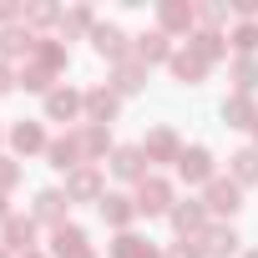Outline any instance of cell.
<instances>
[{"instance_id":"cell-21","label":"cell","mask_w":258,"mask_h":258,"mask_svg":"<svg viewBox=\"0 0 258 258\" xmlns=\"http://www.w3.org/2000/svg\"><path fill=\"white\" fill-rule=\"evenodd\" d=\"M187 51H192V56H198L208 71H213V66L228 56V36H223V31H203V26H198V31L187 36Z\"/></svg>"},{"instance_id":"cell-33","label":"cell","mask_w":258,"mask_h":258,"mask_svg":"<svg viewBox=\"0 0 258 258\" xmlns=\"http://www.w3.org/2000/svg\"><path fill=\"white\" fill-rule=\"evenodd\" d=\"M21 177H26V167H21L16 157H6V152H0V198H11V192L21 187Z\"/></svg>"},{"instance_id":"cell-9","label":"cell","mask_w":258,"mask_h":258,"mask_svg":"<svg viewBox=\"0 0 258 258\" xmlns=\"http://www.w3.org/2000/svg\"><path fill=\"white\" fill-rule=\"evenodd\" d=\"M137 147H142V157H147V162H177V157H182V137L172 132L167 121H157Z\"/></svg>"},{"instance_id":"cell-12","label":"cell","mask_w":258,"mask_h":258,"mask_svg":"<svg viewBox=\"0 0 258 258\" xmlns=\"http://www.w3.org/2000/svg\"><path fill=\"white\" fill-rule=\"evenodd\" d=\"M66 198H71V203H101V198H106L101 167H76V172H66Z\"/></svg>"},{"instance_id":"cell-15","label":"cell","mask_w":258,"mask_h":258,"mask_svg":"<svg viewBox=\"0 0 258 258\" xmlns=\"http://www.w3.org/2000/svg\"><path fill=\"white\" fill-rule=\"evenodd\" d=\"M76 132V147H81V162L86 167H96V157H111L116 147H111V126H91V121H81V126H71Z\"/></svg>"},{"instance_id":"cell-31","label":"cell","mask_w":258,"mask_h":258,"mask_svg":"<svg viewBox=\"0 0 258 258\" xmlns=\"http://www.w3.org/2000/svg\"><path fill=\"white\" fill-rule=\"evenodd\" d=\"M51 81H56V76H51L46 66H36V61H21V66H16V86H21V91H46V96H51V91H56Z\"/></svg>"},{"instance_id":"cell-35","label":"cell","mask_w":258,"mask_h":258,"mask_svg":"<svg viewBox=\"0 0 258 258\" xmlns=\"http://www.w3.org/2000/svg\"><path fill=\"white\" fill-rule=\"evenodd\" d=\"M26 21V6H16V0H0V26H21Z\"/></svg>"},{"instance_id":"cell-6","label":"cell","mask_w":258,"mask_h":258,"mask_svg":"<svg viewBox=\"0 0 258 258\" xmlns=\"http://www.w3.org/2000/svg\"><path fill=\"white\" fill-rule=\"evenodd\" d=\"M157 31L162 36H192L198 31V6L192 0H162L157 6Z\"/></svg>"},{"instance_id":"cell-43","label":"cell","mask_w":258,"mask_h":258,"mask_svg":"<svg viewBox=\"0 0 258 258\" xmlns=\"http://www.w3.org/2000/svg\"><path fill=\"white\" fill-rule=\"evenodd\" d=\"M0 258H16V253H6V248H0Z\"/></svg>"},{"instance_id":"cell-25","label":"cell","mask_w":258,"mask_h":258,"mask_svg":"<svg viewBox=\"0 0 258 258\" xmlns=\"http://www.w3.org/2000/svg\"><path fill=\"white\" fill-rule=\"evenodd\" d=\"M46 162H51L56 172H76V167H86V162H81V147H76V132H66V137H51V147H46Z\"/></svg>"},{"instance_id":"cell-28","label":"cell","mask_w":258,"mask_h":258,"mask_svg":"<svg viewBox=\"0 0 258 258\" xmlns=\"http://www.w3.org/2000/svg\"><path fill=\"white\" fill-rule=\"evenodd\" d=\"M111 258H162V248H157L152 238H142V233H116Z\"/></svg>"},{"instance_id":"cell-19","label":"cell","mask_w":258,"mask_h":258,"mask_svg":"<svg viewBox=\"0 0 258 258\" xmlns=\"http://www.w3.org/2000/svg\"><path fill=\"white\" fill-rule=\"evenodd\" d=\"M96 213H101V223L116 228V233H132V223H137V203L126 198V192H106V198L96 203Z\"/></svg>"},{"instance_id":"cell-11","label":"cell","mask_w":258,"mask_h":258,"mask_svg":"<svg viewBox=\"0 0 258 258\" xmlns=\"http://www.w3.org/2000/svg\"><path fill=\"white\" fill-rule=\"evenodd\" d=\"M132 56L152 71V66H167L172 61V36H162L157 26L152 31H142V36H132Z\"/></svg>"},{"instance_id":"cell-37","label":"cell","mask_w":258,"mask_h":258,"mask_svg":"<svg viewBox=\"0 0 258 258\" xmlns=\"http://www.w3.org/2000/svg\"><path fill=\"white\" fill-rule=\"evenodd\" d=\"M162 258H203V248H198V243H172Z\"/></svg>"},{"instance_id":"cell-27","label":"cell","mask_w":258,"mask_h":258,"mask_svg":"<svg viewBox=\"0 0 258 258\" xmlns=\"http://www.w3.org/2000/svg\"><path fill=\"white\" fill-rule=\"evenodd\" d=\"M228 177L238 187H258V147H238L228 157Z\"/></svg>"},{"instance_id":"cell-39","label":"cell","mask_w":258,"mask_h":258,"mask_svg":"<svg viewBox=\"0 0 258 258\" xmlns=\"http://www.w3.org/2000/svg\"><path fill=\"white\" fill-rule=\"evenodd\" d=\"M6 218H11V203H6V198H0V223H6Z\"/></svg>"},{"instance_id":"cell-3","label":"cell","mask_w":258,"mask_h":258,"mask_svg":"<svg viewBox=\"0 0 258 258\" xmlns=\"http://www.w3.org/2000/svg\"><path fill=\"white\" fill-rule=\"evenodd\" d=\"M91 51H96L101 61L121 66V61H132V36H126L116 21H96V31H91Z\"/></svg>"},{"instance_id":"cell-18","label":"cell","mask_w":258,"mask_h":258,"mask_svg":"<svg viewBox=\"0 0 258 258\" xmlns=\"http://www.w3.org/2000/svg\"><path fill=\"white\" fill-rule=\"evenodd\" d=\"M106 167H111V177H121V182H132V187H137V182H142V177L152 172V162L142 157V147H116V152L106 157Z\"/></svg>"},{"instance_id":"cell-32","label":"cell","mask_w":258,"mask_h":258,"mask_svg":"<svg viewBox=\"0 0 258 258\" xmlns=\"http://www.w3.org/2000/svg\"><path fill=\"white\" fill-rule=\"evenodd\" d=\"M228 41H233V51H238V56H253V51H258V21H238Z\"/></svg>"},{"instance_id":"cell-40","label":"cell","mask_w":258,"mask_h":258,"mask_svg":"<svg viewBox=\"0 0 258 258\" xmlns=\"http://www.w3.org/2000/svg\"><path fill=\"white\" fill-rule=\"evenodd\" d=\"M21 258H46V253H41V248H36V253H21Z\"/></svg>"},{"instance_id":"cell-22","label":"cell","mask_w":258,"mask_h":258,"mask_svg":"<svg viewBox=\"0 0 258 258\" xmlns=\"http://www.w3.org/2000/svg\"><path fill=\"white\" fill-rule=\"evenodd\" d=\"M116 96H137V91H147V66L132 56V61H121V66H111V81H106Z\"/></svg>"},{"instance_id":"cell-44","label":"cell","mask_w":258,"mask_h":258,"mask_svg":"<svg viewBox=\"0 0 258 258\" xmlns=\"http://www.w3.org/2000/svg\"><path fill=\"white\" fill-rule=\"evenodd\" d=\"M253 147H258V126H253Z\"/></svg>"},{"instance_id":"cell-16","label":"cell","mask_w":258,"mask_h":258,"mask_svg":"<svg viewBox=\"0 0 258 258\" xmlns=\"http://www.w3.org/2000/svg\"><path fill=\"white\" fill-rule=\"evenodd\" d=\"M36 46H41V36H36L31 26H0V61H6V66H11V61H21V56L31 61V56H36Z\"/></svg>"},{"instance_id":"cell-29","label":"cell","mask_w":258,"mask_h":258,"mask_svg":"<svg viewBox=\"0 0 258 258\" xmlns=\"http://www.w3.org/2000/svg\"><path fill=\"white\" fill-rule=\"evenodd\" d=\"M91 31H96V11H91V6L61 11V41H76V36H91Z\"/></svg>"},{"instance_id":"cell-34","label":"cell","mask_w":258,"mask_h":258,"mask_svg":"<svg viewBox=\"0 0 258 258\" xmlns=\"http://www.w3.org/2000/svg\"><path fill=\"white\" fill-rule=\"evenodd\" d=\"M26 26H31V31H41V26H61V11L46 6V0H41V6H26Z\"/></svg>"},{"instance_id":"cell-42","label":"cell","mask_w":258,"mask_h":258,"mask_svg":"<svg viewBox=\"0 0 258 258\" xmlns=\"http://www.w3.org/2000/svg\"><path fill=\"white\" fill-rule=\"evenodd\" d=\"M0 147H6V126H0Z\"/></svg>"},{"instance_id":"cell-8","label":"cell","mask_w":258,"mask_h":258,"mask_svg":"<svg viewBox=\"0 0 258 258\" xmlns=\"http://www.w3.org/2000/svg\"><path fill=\"white\" fill-rule=\"evenodd\" d=\"M0 248L6 253H36V218H26V213H11L6 223H0Z\"/></svg>"},{"instance_id":"cell-17","label":"cell","mask_w":258,"mask_h":258,"mask_svg":"<svg viewBox=\"0 0 258 258\" xmlns=\"http://www.w3.org/2000/svg\"><path fill=\"white\" fill-rule=\"evenodd\" d=\"M66 213H71V198H66V187H41V192H36V208H31V218H36V223L66 228Z\"/></svg>"},{"instance_id":"cell-10","label":"cell","mask_w":258,"mask_h":258,"mask_svg":"<svg viewBox=\"0 0 258 258\" xmlns=\"http://www.w3.org/2000/svg\"><path fill=\"white\" fill-rule=\"evenodd\" d=\"M6 142H11L16 157H36V152L51 147V137H46L41 121H11V126H6Z\"/></svg>"},{"instance_id":"cell-14","label":"cell","mask_w":258,"mask_h":258,"mask_svg":"<svg viewBox=\"0 0 258 258\" xmlns=\"http://www.w3.org/2000/svg\"><path fill=\"white\" fill-rule=\"evenodd\" d=\"M51 253L56 258H101V248H91L86 228H76V223H66V228L51 233Z\"/></svg>"},{"instance_id":"cell-38","label":"cell","mask_w":258,"mask_h":258,"mask_svg":"<svg viewBox=\"0 0 258 258\" xmlns=\"http://www.w3.org/2000/svg\"><path fill=\"white\" fill-rule=\"evenodd\" d=\"M11 91H16V66L0 61V96H11Z\"/></svg>"},{"instance_id":"cell-30","label":"cell","mask_w":258,"mask_h":258,"mask_svg":"<svg viewBox=\"0 0 258 258\" xmlns=\"http://www.w3.org/2000/svg\"><path fill=\"white\" fill-rule=\"evenodd\" d=\"M228 81H233V91H238V96H253V86H258V56H233Z\"/></svg>"},{"instance_id":"cell-23","label":"cell","mask_w":258,"mask_h":258,"mask_svg":"<svg viewBox=\"0 0 258 258\" xmlns=\"http://www.w3.org/2000/svg\"><path fill=\"white\" fill-rule=\"evenodd\" d=\"M218 116L228 121V126H238V132H243V126H258V101L253 96H223V106H218Z\"/></svg>"},{"instance_id":"cell-20","label":"cell","mask_w":258,"mask_h":258,"mask_svg":"<svg viewBox=\"0 0 258 258\" xmlns=\"http://www.w3.org/2000/svg\"><path fill=\"white\" fill-rule=\"evenodd\" d=\"M116 111H121V96L111 86H86V121L91 126H111Z\"/></svg>"},{"instance_id":"cell-26","label":"cell","mask_w":258,"mask_h":258,"mask_svg":"<svg viewBox=\"0 0 258 258\" xmlns=\"http://www.w3.org/2000/svg\"><path fill=\"white\" fill-rule=\"evenodd\" d=\"M167 71H172V81H177V86H203V76H208V66H203L192 51H172Z\"/></svg>"},{"instance_id":"cell-5","label":"cell","mask_w":258,"mask_h":258,"mask_svg":"<svg viewBox=\"0 0 258 258\" xmlns=\"http://www.w3.org/2000/svg\"><path fill=\"white\" fill-rule=\"evenodd\" d=\"M203 208H208V218H233V213L243 208V187H238L233 177H213V182L203 187Z\"/></svg>"},{"instance_id":"cell-24","label":"cell","mask_w":258,"mask_h":258,"mask_svg":"<svg viewBox=\"0 0 258 258\" xmlns=\"http://www.w3.org/2000/svg\"><path fill=\"white\" fill-rule=\"evenodd\" d=\"M36 66H46L51 76H61L66 66H71V46L61 41V36H41V46H36V56H31Z\"/></svg>"},{"instance_id":"cell-2","label":"cell","mask_w":258,"mask_h":258,"mask_svg":"<svg viewBox=\"0 0 258 258\" xmlns=\"http://www.w3.org/2000/svg\"><path fill=\"white\" fill-rule=\"evenodd\" d=\"M167 223H172V233H177L182 243H198V238L208 233V208H203V198H177L172 213H167Z\"/></svg>"},{"instance_id":"cell-36","label":"cell","mask_w":258,"mask_h":258,"mask_svg":"<svg viewBox=\"0 0 258 258\" xmlns=\"http://www.w3.org/2000/svg\"><path fill=\"white\" fill-rule=\"evenodd\" d=\"M238 21H258V0H233V6H228Z\"/></svg>"},{"instance_id":"cell-1","label":"cell","mask_w":258,"mask_h":258,"mask_svg":"<svg viewBox=\"0 0 258 258\" xmlns=\"http://www.w3.org/2000/svg\"><path fill=\"white\" fill-rule=\"evenodd\" d=\"M132 203H137V218H167V213H172V203H177V187H172L162 172H147V177L137 182Z\"/></svg>"},{"instance_id":"cell-41","label":"cell","mask_w":258,"mask_h":258,"mask_svg":"<svg viewBox=\"0 0 258 258\" xmlns=\"http://www.w3.org/2000/svg\"><path fill=\"white\" fill-rule=\"evenodd\" d=\"M243 258H258V248H243Z\"/></svg>"},{"instance_id":"cell-7","label":"cell","mask_w":258,"mask_h":258,"mask_svg":"<svg viewBox=\"0 0 258 258\" xmlns=\"http://www.w3.org/2000/svg\"><path fill=\"white\" fill-rule=\"evenodd\" d=\"M81 116H86V91L81 86H56L46 96V121H76L81 126Z\"/></svg>"},{"instance_id":"cell-13","label":"cell","mask_w":258,"mask_h":258,"mask_svg":"<svg viewBox=\"0 0 258 258\" xmlns=\"http://www.w3.org/2000/svg\"><path fill=\"white\" fill-rule=\"evenodd\" d=\"M203 258H243V238L228 228V223H208V233L198 238Z\"/></svg>"},{"instance_id":"cell-4","label":"cell","mask_w":258,"mask_h":258,"mask_svg":"<svg viewBox=\"0 0 258 258\" xmlns=\"http://www.w3.org/2000/svg\"><path fill=\"white\" fill-rule=\"evenodd\" d=\"M177 177H182L187 187H208V182L218 177V167H213V152H208L203 142L182 147V157H177Z\"/></svg>"}]
</instances>
